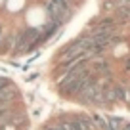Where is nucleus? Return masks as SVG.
Masks as SVG:
<instances>
[{
    "label": "nucleus",
    "mask_w": 130,
    "mask_h": 130,
    "mask_svg": "<svg viewBox=\"0 0 130 130\" xmlns=\"http://www.w3.org/2000/svg\"><path fill=\"white\" fill-rule=\"evenodd\" d=\"M88 78H90V73H84L82 77L75 78V80H65V82H61L57 88H59V92L65 94V96H78V92L86 86Z\"/></svg>",
    "instance_id": "nucleus-2"
},
{
    "label": "nucleus",
    "mask_w": 130,
    "mask_h": 130,
    "mask_svg": "<svg viewBox=\"0 0 130 130\" xmlns=\"http://www.w3.org/2000/svg\"><path fill=\"white\" fill-rule=\"evenodd\" d=\"M44 8H46V12H48V17H50V19H52V21H57L59 25H63L65 21H67L71 15H73V10H71V6L56 4V2H50V0H46Z\"/></svg>",
    "instance_id": "nucleus-1"
},
{
    "label": "nucleus",
    "mask_w": 130,
    "mask_h": 130,
    "mask_svg": "<svg viewBox=\"0 0 130 130\" xmlns=\"http://www.w3.org/2000/svg\"><path fill=\"white\" fill-rule=\"evenodd\" d=\"M92 122H96V128H100V130H111L109 128V124H107V119H103V117H100V115H94L92 117Z\"/></svg>",
    "instance_id": "nucleus-7"
},
{
    "label": "nucleus",
    "mask_w": 130,
    "mask_h": 130,
    "mask_svg": "<svg viewBox=\"0 0 130 130\" xmlns=\"http://www.w3.org/2000/svg\"><path fill=\"white\" fill-rule=\"evenodd\" d=\"M92 71H94V75L102 73L103 77H109V75H111V65H109L107 59H96L92 63Z\"/></svg>",
    "instance_id": "nucleus-6"
},
{
    "label": "nucleus",
    "mask_w": 130,
    "mask_h": 130,
    "mask_svg": "<svg viewBox=\"0 0 130 130\" xmlns=\"http://www.w3.org/2000/svg\"><path fill=\"white\" fill-rule=\"evenodd\" d=\"M12 115H13L12 105H0V121H2V122H6Z\"/></svg>",
    "instance_id": "nucleus-8"
},
{
    "label": "nucleus",
    "mask_w": 130,
    "mask_h": 130,
    "mask_svg": "<svg viewBox=\"0 0 130 130\" xmlns=\"http://www.w3.org/2000/svg\"><path fill=\"white\" fill-rule=\"evenodd\" d=\"M15 98H17L15 88H12V86H4V88L0 90V105H10Z\"/></svg>",
    "instance_id": "nucleus-5"
},
{
    "label": "nucleus",
    "mask_w": 130,
    "mask_h": 130,
    "mask_svg": "<svg viewBox=\"0 0 130 130\" xmlns=\"http://www.w3.org/2000/svg\"><path fill=\"white\" fill-rule=\"evenodd\" d=\"M103 10H105V12H107V10H115V2H113V0H105Z\"/></svg>",
    "instance_id": "nucleus-9"
},
{
    "label": "nucleus",
    "mask_w": 130,
    "mask_h": 130,
    "mask_svg": "<svg viewBox=\"0 0 130 130\" xmlns=\"http://www.w3.org/2000/svg\"><path fill=\"white\" fill-rule=\"evenodd\" d=\"M44 130H61V126H59V124H56V122H54V124H48V126H46Z\"/></svg>",
    "instance_id": "nucleus-10"
},
{
    "label": "nucleus",
    "mask_w": 130,
    "mask_h": 130,
    "mask_svg": "<svg viewBox=\"0 0 130 130\" xmlns=\"http://www.w3.org/2000/svg\"><path fill=\"white\" fill-rule=\"evenodd\" d=\"M128 94H130V90H128Z\"/></svg>",
    "instance_id": "nucleus-15"
},
{
    "label": "nucleus",
    "mask_w": 130,
    "mask_h": 130,
    "mask_svg": "<svg viewBox=\"0 0 130 130\" xmlns=\"http://www.w3.org/2000/svg\"><path fill=\"white\" fill-rule=\"evenodd\" d=\"M17 37H19V31H13V32H4V35H2V38H0V54H6L8 50L15 48Z\"/></svg>",
    "instance_id": "nucleus-3"
},
{
    "label": "nucleus",
    "mask_w": 130,
    "mask_h": 130,
    "mask_svg": "<svg viewBox=\"0 0 130 130\" xmlns=\"http://www.w3.org/2000/svg\"><path fill=\"white\" fill-rule=\"evenodd\" d=\"M71 122H73V126L77 130H96V126L92 122V117H86V115H75L71 119Z\"/></svg>",
    "instance_id": "nucleus-4"
},
{
    "label": "nucleus",
    "mask_w": 130,
    "mask_h": 130,
    "mask_svg": "<svg viewBox=\"0 0 130 130\" xmlns=\"http://www.w3.org/2000/svg\"><path fill=\"white\" fill-rule=\"evenodd\" d=\"M121 130H130V124H124V126H122Z\"/></svg>",
    "instance_id": "nucleus-13"
},
{
    "label": "nucleus",
    "mask_w": 130,
    "mask_h": 130,
    "mask_svg": "<svg viewBox=\"0 0 130 130\" xmlns=\"http://www.w3.org/2000/svg\"><path fill=\"white\" fill-rule=\"evenodd\" d=\"M4 86H8V80H6V78H0V90L4 88Z\"/></svg>",
    "instance_id": "nucleus-11"
},
{
    "label": "nucleus",
    "mask_w": 130,
    "mask_h": 130,
    "mask_svg": "<svg viewBox=\"0 0 130 130\" xmlns=\"http://www.w3.org/2000/svg\"><path fill=\"white\" fill-rule=\"evenodd\" d=\"M124 69H126V71H130V57L126 59V63H124Z\"/></svg>",
    "instance_id": "nucleus-12"
},
{
    "label": "nucleus",
    "mask_w": 130,
    "mask_h": 130,
    "mask_svg": "<svg viewBox=\"0 0 130 130\" xmlns=\"http://www.w3.org/2000/svg\"><path fill=\"white\" fill-rule=\"evenodd\" d=\"M2 35H4V29H2V25H0V38H2Z\"/></svg>",
    "instance_id": "nucleus-14"
}]
</instances>
